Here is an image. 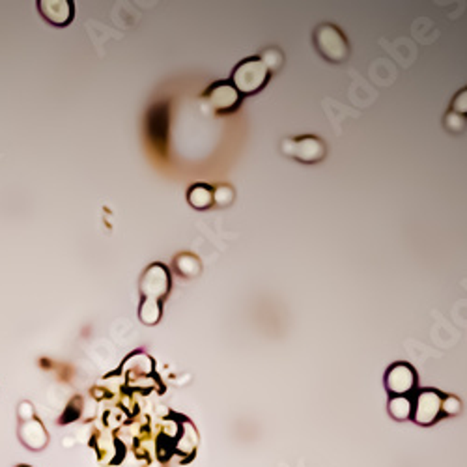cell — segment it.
<instances>
[{
    "label": "cell",
    "instance_id": "obj_5",
    "mask_svg": "<svg viewBox=\"0 0 467 467\" xmlns=\"http://www.w3.org/2000/svg\"><path fill=\"white\" fill-rule=\"evenodd\" d=\"M168 290H170V275L167 267L161 264H154L148 267L140 280V292L144 295V299L161 301L163 297H167Z\"/></svg>",
    "mask_w": 467,
    "mask_h": 467
},
{
    "label": "cell",
    "instance_id": "obj_17",
    "mask_svg": "<svg viewBox=\"0 0 467 467\" xmlns=\"http://www.w3.org/2000/svg\"><path fill=\"white\" fill-rule=\"evenodd\" d=\"M463 126H466V118L456 114V112H452V114L447 116V128L451 129V131H454V133H458L460 129H463Z\"/></svg>",
    "mask_w": 467,
    "mask_h": 467
},
{
    "label": "cell",
    "instance_id": "obj_9",
    "mask_svg": "<svg viewBox=\"0 0 467 467\" xmlns=\"http://www.w3.org/2000/svg\"><path fill=\"white\" fill-rule=\"evenodd\" d=\"M208 97H210L213 109L219 112L232 111L234 107L239 103V92L226 83L215 84L212 92H208Z\"/></svg>",
    "mask_w": 467,
    "mask_h": 467
},
{
    "label": "cell",
    "instance_id": "obj_3",
    "mask_svg": "<svg viewBox=\"0 0 467 467\" xmlns=\"http://www.w3.org/2000/svg\"><path fill=\"white\" fill-rule=\"evenodd\" d=\"M316 47L327 60L342 62L348 58V43L346 38L331 25H323L316 30Z\"/></svg>",
    "mask_w": 467,
    "mask_h": 467
},
{
    "label": "cell",
    "instance_id": "obj_19",
    "mask_svg": "<svg viewBox=\"0 0 467 467\" xmlns=\"http://www.w3.org/2000/svg\"><path fill=\"white\" fill-rule=\"evenodd\" d=\"M17 467H30V466H17Z\"/></svg>",
    "mask_w": 467,
    "mask_h": 467
},
{
    "label": "cell",
    "instance_id": "obj_2",
    "mask_svg": "<svg viewBox=\"0 0 467 467\" xmlns=\"http://www.w3.org/2000/svg\"><path fill=\"white\" fill-rule=\"evenodd\" d=\"M441 404H443V395L435 389L419 391V395L413 400V421L421 426H432L440 421Z\"/></svg>",
    "mask_w": 467,
    "mask_h": 467
},
{
    "label": "cell",
    "instance_id": "obj_8",
    "mask_svg": "<svg viewBox=\"0 0 467 467\" xmlns=\"http://www.w3.org/2000/svg\"><path fill=\"white\" fill-rule=\"evenodd\" d=\"M19 440L30 451H43L47 443H49V435H47V430L41 424V421L32 419V421L21 423V426H19Z\"/></svg>",
    "mask_w": 467,
    "mask_h": 467
},
{
    "label": "cell",
    "instance_id": "obj_1",
    "mask_svg": "<svg viewBox=\"0 0 467 467\" xmlns=\"http://www.w3.org/2000/svg\"><path fill=\"white\" fill-rule=\"evenodd\" d=\"M267 77H269V69L264 66V62L250 58V60L241 62L234 69V88L238 90L239 94H255L266 84Z\"/></svg>",
    "mask_w": 467,
    "mask_h": 467
},
{
    "label": "cell",
    "instance_id": "obj_7",
    "mask_svg": "<svg viewBox=\"0 0 467 467\" xmlns=\"http://www.w3.org/2000/svg\"><path fill=\"white\" fill-rule=\"evenodd\" d=\"M39 13L55 27H66L73 19V4L69 0H39Z\"/></svg>",
    "mask_w": 467,
    "mask_h": 467
},
{
    "label": "cell",
    "instance_id": "obj_11",
    "mask_svg": "<svg viewBox=\"0 0 467 467\" xmlns=\"http://www.w3.org/2000/svg\"><path fill=\"white\" fill-rule=\"evenodd\" d=\"M189 204L196 210H206V208L212 206L213 202V189L212 187H208V185L201 184L195 185V187H191L189 189Z\"/></svg>",
    "mask_w": 467,
    "mask_h": 467
},
{
    "label": "cell",
    "instance_id": "obj_6",
    "mask_svg": "<svg viewBox=\"0 0 467 467\" xmlns=\"http://www.w3.org/2000/svg\"><path fill=\"white\" fill-rule=\"evenodd\" d=\"M283 151H286L288 156L295 157V159H299V161L316 163L325 156V146H323L322 140L303 137V139L283 142Z\"/></svg>",
    "mask_w": 467,
    "mask_h": 467
},
{
    "label": "cell",
    "instance_id": "obj_16",
    "mask_svg": "<svg viewBox=\"0 0 467 467\" xmlns=\"http://www.w3.org/2000/svg\"><path fill=\"white\" fill-rule=\"evenodd\" d=\"M452 112H456L460 116H466L467 114V90L460 92V94L454 97V101H452Z\"/></svg>",
    "mask_w": 467,
    "mask_h": 467
},
{
    "label": "cell",
    "instance_id": "obj_15",
    "mask_svg": "<svg viewBox=\"0 0 467 467\" xmlns=\"http://www.w3.org/2000/svg\"><path fill=\"white\" fill-rule=\"evenodd\" d=\"M234 198V193L230 187H226V185H221V187H217V189L213 191V201L217 202L219 206H229L230 202H232Z\"/></svg>",
    "mask_w": 467,
    "mask_h": 467
},
{
    "label": "cell",
    "instance_id": "obj_10",
    "mask_svg": "<svg viewBox=\"0 0 467 467\" xmlns=\"http://www.w3.org/2000/svg\"><path fill=\"white\" fill-rule=\"evenodd\" d=\"M413 413V400L410 396H391L389 415L395 421H407Z\"/></svg>",
    "mask_w": 467,
    "mask_h": 467
},
{
    "label": "cell",
    "instance_id": "obj_14",
    "mask_svg": "<svg viewBox=\"0 0 467 467\" xmlns=\"http://www.w3.org/2000/svg\"><path fill=\"white\" fill-rule=\"evenodd\" d=\"M462 412V402L456 396H443V404H441V415L445 417H454Z\"/></svg>",
    "mask_w": 467,
    "mask_h": 467
},
{
    "label": "cell",
    "instance_id": "obj_12",
    "mask_svg": "<svg viewBox=\"0 0 467 467\" xmlns=\"http://www.w3.org/2000/svg\"><path fill=\"white\" fill-rule=\"evenodd\" d=\"M139 316L146 325H156V323L161 320V305H159V301L142 299Z\"/></svg>",
    "mask_w": 467,
    "mask_h": 467
},
{
    "label": "cell",
    "instance_id": "obj_4",
    "mask_svg": "<svg viewBox=\"0 0 467 467\" xmlns=\"http://www.w3.org/2000/svg\"><path fill=\"white\" fill-rule=\"evenodd\" d=\"M417 385V374L407 363H395L385 372V387L393 396H407Z\"/></svg>",
    "mask_w": 467,
    "mask_h": 467
},
{
    "label": "cell",
    "instance_id": "obj_13",
    "mask_svg": "<svg viewBox=\"0 0 467 467\" xmlns=\"http://www.w3.org/2000/svg\"><path fill=\"white\" fill-rule=\"evenodd\" d=\"M176 269L184 277H195L201 273V262L196 260L193 255H182L176 258Z\"/></svg>",
    "mask_w": 467,
    "mask_h": 467
},
{
    "label": "cell",
    "instance_id": "obj_18",
    "mask_svg": "<svg viewBox=\"0 0 467 467\" xmlns=\"http://www.w3.org/2000/svg\"><path fill=\"white\" fill-rule=\"evenodd\" d=\"M17 415L21 419V423L36 419L34 417V406L30 402H21V404H19V410H17Z\"/></svg>",
    "mask_w": 467,
    "mask_h": 467
}]
</instances>
